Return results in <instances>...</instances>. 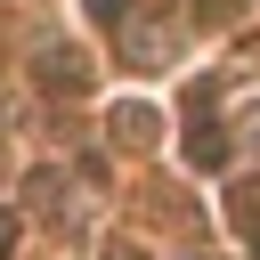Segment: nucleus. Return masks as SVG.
I'll list each match as a JSON object with an SVG mask.
<instances>
[{
  "mask_svg": "<svg viewBox=\"0 0 260 260\" xmlns=\"http://www.w3.org/2000/svg\"><path fill=\"white\" fill-rule=\"evenodd\" d=\"M89 8H98V16H122V0H89Z\"/></svg>",
  "mask_w": 260,
  "mask_h": 260,
  "instance_id": "nucleus-1",
  "label": "nucleus"
}]
</instances>
